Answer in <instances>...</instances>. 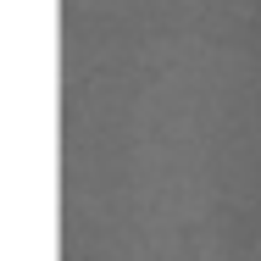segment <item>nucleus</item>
Instances as JSON below:
<instances>
[]
</instances>
